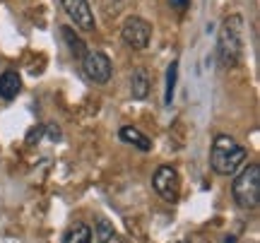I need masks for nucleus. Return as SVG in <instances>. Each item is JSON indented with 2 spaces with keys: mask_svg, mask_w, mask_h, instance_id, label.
<instances>
[{
  "mask_svg": "<svg viewBox=\"0 0 260 243\" xmlns=\"http://www.w3.org/2000/svg\"><path fill=\"white\" fill-rule=\"evenodd\" d=\"M46 130H48V140H53V142L60 140V128L58 125H46Z\"/></svg>",
  "mask_w": 260,
  "mask_h": 243,
  "instance_id": "obj_15",
  "label": "nucleus"
},
{
  "mask_svg": "<svg viewBox=\"0 0 260 243\" xmlns=\"http://www.w3.org/2000/svg\"><path fill=\"white\" fill-rule=\"evenodd\" d=\"M63 243H92V229L84 222H75L63 236Z\"/></svg>",
  "mask_w": 260,
  "mask_h": 243,
  "instance_id": "obj_12",
  "label": "nucleus"
},
{
  "mask_svg": "<svg viewBox=\"0 0 260 243\" xmlns=\"http://www.w3.org/2000/svg\"><path fill=\"white\" fill-rule=\"evenodd\" d=\"M118 137H121L125 145H133V147H138L142 152H149L152 150V140L145 137L138 128H133V125H123L121 130H118Z\"/></svg>",
  "mask_w": 260,
  "mask_h": 243,
  "instance_id": "obj_11",
  "label": "nucleus"
},
{
  "mask_svg": "<svg viewBox=\"0 0 260 243\" xmlns=\"http://www.w3.org/2000/svg\"><path fill=\"white\" fill-rule=\"evenodd\" d=\"M63 10L68 12V17L75 22V27H80L82 31H94L96 22H94L89 0H63Z\"/></svg>",
  "mask_w": 260,
  "mask_h": 243,
  "instance_id": "obj_7",
  "label": "nucleus"
},
{
  "mask_svg": "<svg viewBox=\"0 0 260 243\" xmlns=\"http://www.w3.org/2000/svg\"><path fill=\"white\" fill-rule=\"evenodd\" d=\"M31 135H29L27 137V142H34V140H39V137H41V132H44V128H31Z\"/></svg>",
  "mask_w": 260,
  "mask_h": 243,
  "instance_id": "obj_16",
  "label": "nucleus"
},
{
  "mask_svg": "<svg viewBox=\"0 0 260 243\" xmlns=\"http://www.w3.org/2000/svg\"><path fill=\"white\" fill-rule=\"evenodd\" d=\"M176 80H178V60H174L167 70V89H164V101L171 103L174 99V89H176Z\"/></svg>",
  "mask_w": 260,
  "mask_h": 243,
  "instance_id": "obj_14",
  "label": "nucleus"
},
{
  "mask_svg": "<svg viewBox=\"0 0 260 243\" xmlns=\"http://www.w3.org/2000/svg\"><path fill=\"white\" fill-rule=\"evenodd\" d=\"M234 202L241 210H255L260 202V166L258 164H248L239 176L234 178L232 186Z\"/></svg>",
  "mask_w": 260,
  "mask_h": 243,
  "instance_id": "obj_3",
  "label": "nucleus"
},
{
  "mask_svg": "<svg viewBox=\"0 0 260 243\" xmlns=\"http://www.w3.org/2000/svg\"><path fill=\"white\" fill-rule=\"evenodd\" d=\"M82 70L94 84H106L113 75L111 58L104 51H87L82 56Z\"/></svg>",
  "mask_w": 260,
  "mask_h": 243,
  "instance_id": "obj_5",
  "label": "nucleus"
},
{
  "mask_svg": "<svg viewBox=\"0 0 260 243\" xmlns=\"http://www.w3.org/2000/svg\"><path fill=\"white\" fill-rule=\"evenodd\" d=\"M246 157H248L246 147L239 145L232 135H226V132L214 135L212 150H210V164H212L214 173H219V176H234L246 164Z\"/></svg>",
  "mask_w": 260,
  "mask_h": 243,
  "instance_id": "obj_2",
  "label": "nucleus"
},
{
  "mask_svg": "<svg viewBox=\"0 0 260 243\" xmlns=\"http://www.w3.org/2000/svg\"><path fill=\"white\" fill-rule=\"evenodd\" d=\"M22 89V77H19L17 70H5L3 75H0V99H15Z\"/></svg>",
  "mask_w": 260,
  "mask_h": 243,
  "instance_id": "obj_8",
  "label": "nucleus"
},
{
  "mask_svg": "<svg viewBox=\"0 0 260 243\" xmlns=\"http://www.w3.org/2000/svg\"><path fill=\"white\" fill-rule=\"evenodd\" d=\"M130 94H133V99H147L149 94V75L145 67H135L133 70V75H130Z\"/></svg>",
  "mask_w": 260,
  "mask_h": 243,
  "instance_id": "obj_9",
  "label": "nucleus"
},
{
  "mask_svg": "<svg viewBox=\"0 0 260 243\" xmlns=\"http://www.w3.org/2000/svg\"><path fill=\"white\" fill-rule=\"evenodd\" d=\"M246 39H243V19L241 15H229L217 34V53L224 67H236L243 60Z\"/></svg>",
  "mask_w": 260,
  "mask_h": 243,
  "instance_id": "obj_1",
  "label": "nucleus"
},
{
  "mask_svg": "<svg viewBox=\"0 0 260 243\" xmlns=\"http://www.w3.org/2000/svg\"><path fill=\"white\" fill-rule=\"evenodd\" d=\"M96 236V243H128L123 238L118 231H116V226L109 222V219H96V226H94V234Z\"/></svg>",
  "mask_w": 260,
  "mask_h": 243,
  "instance_id": "obj_10",
  "label": "nucleus"
},
{
  "mask_svg": "<svg viewBox=\"0 0 260 243\" xmlns=\"http://www.w3.org/2000/svg\"><path fill=\"white\" fill-rule=\"evenodd\" d=\"M152 188L164 202H176L178 195H181V178H178V171L174 166H159L152 176Z\"/></svg>",
  "mask_w": 260,
  "mask_h": 243,
  "instance_id": "obj_4",
  "label": "nucleus"
},
{
  "mask_svg": "<svg viewBox=\"0 0 260 243\" xmlns=\"http://www.w3.org/2000/svg\"><path fill=\"white\" fill-rule=\"evenodd\" d=\"M121 37H123V41H125L130 48L142 51V48L149 46V39H152V24H149L147 19L133 15V17H128L125 22H123Z\"/></svg>",
  "mask_w": 260,
  "mask_h": 243,
  "instance_id": "obj_6",
  "label": "nucleus"
},
{
  "mask_svg": "<svg viewBox=\"0 0 260 243\" xmlns=\"http://www.w3.org/2000/svg\"><path fill=\"white\" fill-rule=\"evenodd\" d=\"M224 243H236V236H226V238H224Z\"/></svg>",
  "mask_w": 260,
  "mask_h": 243,
  "instance_id": "obj_18",
  "label": "nucleus"
},
{
  "mask_svg": "<svg viewBox=\"0 0 260 243\" xmlns=\"http://www.w3.org/2000/svg\"><path fill=\"white\" fill-rule=\"evenodd\" d=\"M195 238H198V236H193V238H186V241H181V243H195Z\"/></svg>",
  "mask_w": 260,
  "mask_h": 243,
  "instance_id": "obj_19",
  "label": "nucleus"
},
{
  "mask_svg": "<svg viewBox=\"0 0 260 243\" xmlns=\"http://www.w3.org/2000/svg\"><path fill=\"white\" fill-rule=\"evenodd\" d=\"M60 34H63L65 44L70 46V51H73V56L82 60V56L87 53V46H84V41H82V39H77V34H75V29H73V27H60Z\"/></svg>",
  "mask_w": 260,
  "mask_h": 243,
  "instance_id": "obj_13",
  "label": "nucleus"
},
{
  "mask_svg": "<svg viewBox=\"0 0 260 243\" xmlns=\"http://www.w3.org/2000/svg\"><path fill=\"white\" fill-rule=\"evenodd\" d=\"M171 5H176V8H186L188 0H171Z\"/></svg>",
  "mask_w": 260,
  "mask_h": 243,
  "instance_id": "obj_17",
  "label": "nucleus"
}]
</instances>
